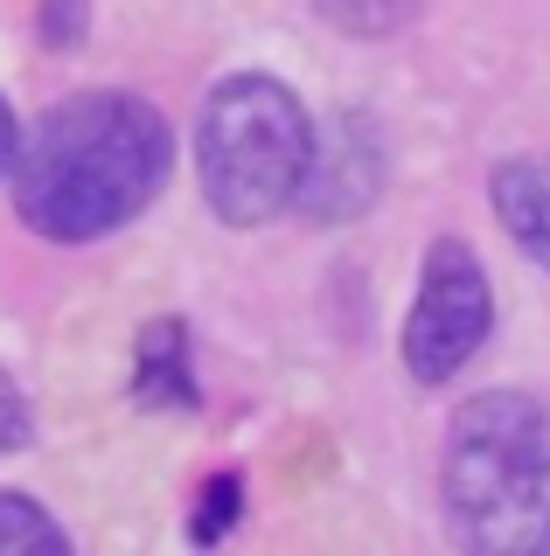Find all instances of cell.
<instances>
[{
	"label": "cell",
	"mask_w": 550,
	"mask_h": 556,
	"mask_svg": "<svg viewBox=\"0 0 550 556\" xmlns=\"http://www.w3.org/2000/svg\"><path fill=\"white\" fill-rule=\"evenodd\" d=\"M488 320H495V300H488V271L467 243H433L425 257V286H418V306H411V327H404V362L418 382H446L453 369H467V355L488 341Z\"/></svg>",
	"instance_id": "cell-4"
},
{
	"label": "cell",
	"mask_w": 550,
	"mask_h": 556,
	"mask_svg": "<svg viewBox=\"0 0 550 556\" xmlns=\"http://www.w3.org/2000/svg\"><path fill=\"white\" fill-rule=\"evenodd\" d=\"M133 390H140V404H196V390H188V327L182 320L147 327Z\"/></svg>",
	"instance_id": "cell-7"
},
{
	"label": "cell",
	"mask_w": 550,
	"mask_h": 556,
	"mask_svg": "<svg viewBox=\"0 0 550 556\" xmlns=\"http://www.w3.org/2000/svg\"><path fill=\"white\" fill-rule=\"evenodd\" d=\"M202 501H210V508H202L196 535H202V543H210V535L223 529V521H237V480H210V494H202Z\"/></svg>",
	"instance_id": "cell-10"
},
{
	"label": "cell",
	"mask_w": 550,
	"mask_h": 556,
	"mask_svg": "<svg viewBox=\"0 0 550 556\" xmlns=\"http://www.w3.org/2000/svg\"><path fill=\"white\" fill-rule=\"evenodd\" d=\"M175 167V132L133 91H77L14 153V208L36 237L91 243L133 223Z\"/></svg>",
	"instance_id": "cell-1"
},
{
	"label": "cell",
	"mask_w": 550,
	"mask_h": 556,
	"mask_svg": "<svg viewBox=\"0 0 550 556\" xmlns=\"http://www.w3.org/2000/svg\"><path fill=\"white\" fill-rule=\"evenodd\" d=\"M84 28V0H49L42 8V35L49 42H63V35H77Z\"/></svg>",
	"instance_id": "cell-11"
},
{
	"label": "cell",
	"mask_w": 550,
	"mask_h": 556,
	"mask_svg": "<svg viewBox=\"0 0 550 556\" xmlns=\"http://www.w3.org/2000/svg\"><path fill=\"white\" fill-rule=\"evenodd\" d=\"M376 195V132L363 118H341L328 139H314V153H307V174H300V208L321 223L335 216H355Z\"/></svg>",
	"instance_id": "cell-5"
},
{
	"label": "cell",
	"mask_w": 550,
	"mask_h": 556,
	"mask_svg": "<svg viewBox=\"0 0 550 556\" xmlns=\"http://www.w3.org/2000/svg\"><path fill=\"white\" fill-rule=\"evenodd\" d=\"M8 167H14V112L0 104V174H8Z\"/></svg>",
	"instance_id": "cell-12"
},
{
	"label": "cell",
	"mask_w": 550,
	"mask_h": 556,
	"mask_svg": "<svg viewBox=\"0 0 550 556\" xmlns=\"http://www.w3.org/2000/svg\"><path fill=\"white\" fill-rule=\"evenodd\" d=\"M0 556H71V535L28 494H0Z\"/></svg>",
	"instance_id": "cell-8"
},
{
	"label": "cell",
	"mask_w": 550,
	"mask_h": 556,
	"mask_svg": "<svg viewBox=\"0 0 550 556\" xmlns=\"http://www.w3.org/2000/svg\"><path fill=\"white\" fill-rule=\"evenodd\" d=\"M28 445V404L8 376H0V452H22Z\"/></svg>",
	"instance_id": "cell-9"
},
{
	"label": "cell",
	"mask_w": 550,
	"mask_h": 556,
	"mask_svg": "<svg viewBox=\"0 0 550 556\" xmlns=\"http://www.w3.org/2000/svg\"><path fill=\"white\" fill-rule=\"evenodd\" d=\"M446 515L474 549H550V404L474 396L446 439Z\"/></svg>",
	"instance_id": "cell-2"
},
{
	"label": "cell",
	"mask_w": 550,
	"mask_h": 556,
	"mask_svg": "<svg viewBox=\"0 0 550 556\" xmlns=\"http://www.w3.org/2000/svg\"><path fill=\"white\" fill-rule=\"evenodd\" d=\"M307 153H314V126H307L300 98L279 77H230L202 104L196 174H202L210 208L237 230L272 223L300 195Z\"/></svg>",
	"instance_id": "cell-3"
},
{
	"label": "cell",
	"mask_w": 550,
	"mask_h": 556,
	"mask_svg": "<svg viewBox=\"0 0 550 556\" xmlns=\"http://www.w3.org/2000/svg\"><path fill=\"white\" fill-rule=\"evenodd\" d=\"M495 216L550 271V161H502L495 167Z\"/></svg>",
	"instance_id": "cell-6"
}]
</instances>
